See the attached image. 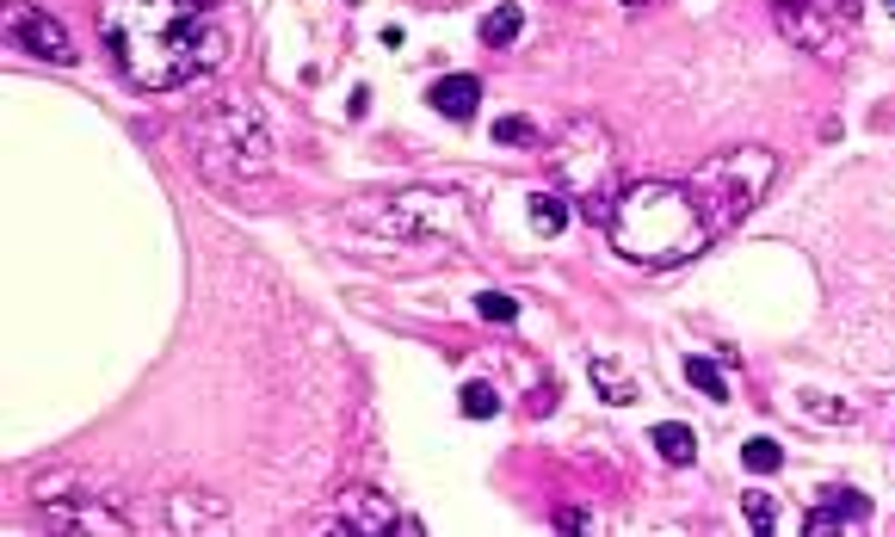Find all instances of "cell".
<instances>
[{"mask_svg":"<svg viewBox=\"0 0 895 537\" xmlns=\"http://www.w3.org/2000/svg\"><path fill=\"white\" fill-rule=\"evenodd\" d=\"M587 377H593V389H605V402H636V377L618 365V358H593Z\"/></svg>","mask_w":895,"mask_h":537,"instance_id":"obj_13","label":"cell"},{"mask_svg":"<svg viewBox=\"0 0 895 537\" xmlns=\"http://www.w3.org/2000/svg\"><path fill=\"white\" fill-rule=\"evenodd\" d=\"M772 179H778V155H772V149H723V155H710V161L692 173V198H698V210H704L710 235L735 229L747 210L772 192Z\"/></svg>","mask_w":895,"mask_h":537,"instance_id":"obj_3","label":"cell"},{"mask_svg":"<svg viewBox=\"0 0 895 537\" xmlns=\"http://www.w3.org/2000/svg\"><path fill=\"white\" fill-rule=\"evenodd\" d=\"M772 19L784 38H797L821 56H834L840 38L858 31V0H772Z\"/></svg>","mask_w":895,"mask_h":537,"instance_id":"obj_7","label":"cell"},{"mask_svg":"<svg viewBox=\"0 0 895 537\" xmlns=\"http://www.w3.org/2000/svg\"><path fill=\"white\" fill-rule=\"evenodd\" d=\"M525 210H531V229H537V235H562V223H568V204H562L556 192H531Z\"/></svg>","mask_w":895,"mask_h":537,"instance_id":"obj_15","label":"cell"},{"mask_svg":"<svg viewBox=\"0 0 895 537\" xmlns=\"http://www.w3.org/2000/svg\"><path fill=\"white\" fill-rule=\"evenodd\" d=\"M550 155V167H556V179L568 192H581V204H587V217L593 223H605L612 217V192H605V179H612V142H605V130L599 124H568L562 136H556V149H544Z\"/></svg>","mask_w":895,"mask_h":537,"instance_id":"obj_6","label":"cell"},{"mask_svg":"<svg viewBox=\"0 0 895 537\" xmlns=\"http://www.w3.org/2000/svg\"><path fill=\"white\" fill-rule=\"evenodd\" d=\"M476 99H482V81H476V75H445V81H433V112H445V118H470Z\"/></svg>","mask_w":895,"mask_h":537,"instance_id":"obj_11","label":"cell"},{"mask_svg":"<svg viewBox=\"0 0 895 537\" xmlns=\"http://www.w3.org/2000/svg\"><path fill=\"white\" fill-rule=\"evenodd\" d=\"M463 414H470V420H488V414H500V396H494L488 383H470V389H463Z\"/></svg>","mask_w":895,"mask_h":537,"instance_id":"obj_19","label":"cell"},{"mask_svg":"<svg viewBox=\"0 0 895 537\" xmlns=\"http://www.w3.org/2000/svg\"><path fill=\"white\" fill-rule=\"evenodd\" d=\"M494 142H519V149H537L544 136H537V124H525V118H500V124H494Z\"/></svg>","mask_w":895,"mask_h":537,"instance_id":"obj_20","label":"cell"},{"mask_svg":"<svg viewBox=\"0 0 895 537\" xmlns=\"http://www.w3.org/2000/svg\"><path fill=\"white\" fill-rule=\"evenodd\" d=\"M476 309H482L488 321H513V315H519V303H513L507 291H482V297H476Z\"/></svg>","mask_w":895,"mask_h":537,"instance_id":"obj_21","label":"cell"},{"mask_svg":"<svg viewBox=\"0 0 895 537\" xmlns=\"http://www.w3.org/2000/svg\"><path fill=\"white\" fill-rule=\"evenodd\" d=\"M803 408H809L815 420H834V426H846V420H852V408H840V402H821V396H803Z\"/></svg>","mask_w":895,"mask_h":537,"instance_id":"obj_22","label":"cell"},{"mask_svg":"<svg viewBox=\"0 0 895 537\" xmlns=\"http://www.w3.org/2000/svg\"><path fill=\"white\" fill-rule=\"evenodd\" d=\"M605 229H612V247L636 266H679L710 241V223H704L692 186H667V179L618 192Z\"/></svg>","mask_w":895,"mask_h":537,"instance_id":"obj_2","label":"cell"},{"mask_svg":"<svg viewBox=\"0 0 895 537\" xmlns=\"http://www.w3.org/2000/svg\"><path fill=\"white\" fill-rule=\"evenodd\" d=\"M266 161H272V142H266L260 112L247 99H223L204 118V167L223 179H254V173H266Z\"/></svg>","mask_w":895,"mask_h":537,"instance_id":"obj_5","label":"cell"},{"mask_svg":"<svg viewBox=\"0 0 895 537\" xmlns=\"http://www.w3.org/2000/svg\"><path fill=\"white\" fill-rule=\"evenodd\" d=\"M396 507H389V500L377 494V488H352V494H340V507L328 513V519H315V531H352V537H389L396 531Z\"/></svg>","mask_w":895,"mask_h":537,"instance_id":"obj_8","label":"cell"},{"mask_svg":"<svg viewBox=\"0 0 895 537\" xmlns=\"http://www.w3.org/2000/svg\"><path fill=\"white\" fill-rule=\"evenodd\" d=\"M655 451L667 463H692L698 457V433H692V426H679V420H661L655 426Z\"/></svg>","mask_w":895,"mask_h":537,"instance_id":"obj_14","label":"cell"},{"mask_svg":"<svg viewBox=\"0 0 895 537\" xmlns=\"http://www.w3.org/2000/svg\"><path fill=\"white\" fill-rule=\"evenodd\" d=\"M7 25H13V38H19L31 56H50V62H68V56H75V50H68L62 19H56V13H44V7H19Z\"/></svg>","mask_w":895,"mask_h":537,"instance_id":"obj_9","label":"cell"},{"mask_svg":"<svg viewBox=\"0 0 895 537\" xmlns=\"http://www.w3.org/2000/svg\"><path fill=\"white\" fill-rule=\"evenodd\" d=\"M741 513H747V525H754V531H778V507H772V494H747V500H741Z\"/></svg>","mask_w":895,"mask_h":537,"instance_id":"obj_18","label":"cell"},{"mask_svg":"<svg viewBox=\"0 0 895 537\" xmlns=\"http://www.w3.org/2000/svg\"><path fill=\"white\" fill-rule=\"evenodd\" d=\"M352 229L420 235V241H470V204L457 192H377L352 204Z\"/></svg>","mask_w":895,"mask_h":537,"instance_id":"obj_4","label":"cell"},{"mask_svg":"<svg viewBox=\"0 0 895 537\" xmlns=\"http://www.w3.org/2000/svg\"><path fill=\"white\" fill-rule=\"evenodd\" d=\"M44 525H56V531H130V519L124 513H112V507H62V500H44Z\"/></svg>","mask_w":895,"mask_h":537,"instance_id":"obj_10","label":"cell"},{"mask_svg":"<svg viewBox=\"0 0 895 537\" xmlns=\"http://www.w3.org/2000/svg\"><path fill=\"white\" fill-rule=\"evenodd\" d=\"M519 31H525V13L513 7V0H500V7H494V13H482V25H476V38H482L488 50H507V44L519 38Z\"/></svg>","mask_w":895,"mask_h":537,"instance_id":"obj_12","label":"cell"},{"mask_svg":"<svg viewBox=\"0 0 895 537\" xmlns=\"http://www.w3.org/2000/svg\"><path fill=\"white\" fill-rule=\"evenodd\" d=\"M741 463H747L754 476H772V470H784V451H778L772 439H747V445H741Z\"/></svg>","mask_w":895,"mask_h":537,"instance_id":"obj_17","label":"cell"},{"mask_svg":"<svg viewBox=\"0 0 895 537\" xmlns=\"http://www.w3.org/2000/svg\"><path fill=\"white\" fill-rule=\"evenodd\" d=\"M686 377H692V389H704L710 402H729V383H723V371H716L710 358H686Z\"/></svg>","mask_w":895,"mask_h":537,"instance_id":"obj_16","label":"cell"},{"mask_svg":"<svg viewBox=\"0 0 895 537\" xmlns=\"http://www.w3.org/2000/svg\"><path fill=\"white\" fill-rule=\"evenodd\" d=\"M883 7H889V19H895V0H883Z\"/></svg>","mask_w":895,"mask_h":537,"instance_id":"obj_24","label":"cell"},{"mask_svg":"<svg viewBox=\"0 0 895 537\" xmlns=\"http://www.w3.org/2000/svg\"><path fill=\"white\" fill-rule=\"evenodd\" d=\"M217 7L223 0H105L99 31L142 93H167L223 62V31L210 25Z\"/></svg>","mask_w":895,"mask_h":537,"instance_id":"obj_1","label":"cell"},{"mask_svg":"<svg viewBox=\"0 0 895 537\" xmlns=\"http://www.w3.org/2000/svg\"><path fill=\"white\" fill-rule=\"evenodd\" d=\"M624 7H649V0H624Z\"/></svg>","mask_w":895,"mask_h":537,"instance_id":"obj_23","label":"cell"}]
</instances>
